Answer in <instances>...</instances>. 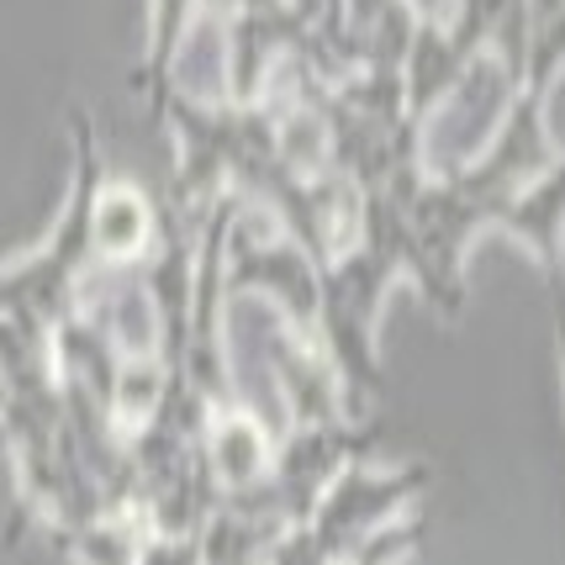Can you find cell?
Returning a JSON list of instances; mask_svg holds the SVG:
<instances>
[{
	"label": "cell",
	"instance_id": "obj_9",
	"mask_svg": "<svg viewBox=\"0 0 565 565\" xmlns=\"http://www.w3.org/2000/svg\"><path fill=\"white\" fill-rule=\"evenodd\" d=\"M470 70V53L449 38V26L444 22H418L413 26V43L402 53V106H407V122L418 127L434 106H439L455 85H460V74Z\"/></svg>",
	"mask_w": 565,
	"mask_h": 565
},
{
	"label": "cell",
	"instance_id": "obj_5",
	"mask_svg": "<svg viewBox=\"0 0 565 565\" xmlns=\"http://www.w3.org/2000/svg\"><path fill=\"white\" fill-rule=\"evenodd\" d=\"M74 318L90 322L117 360H164V318L143 265H90L74 291Z\"/></svg>",
	"mask_w": 565,
	"mask_h": 565
},
{
	"label": "cell",
	"instance_id": "obj_13",
	"mask_svg": "<svg viewBox=\"0 0 565 565\" xmlns=\"http://www.w3.org/2000/svg\"><path fill=\"white\" fill-rule=\"evenodd\" d=\"M550 286V322H555V370H561V392H565V275L544 280Z\"/></svg>",
	"mask_w": 565,
	"mask_h": 565
},
{
	"label": "cell",
	"instance_id": "obj_8",
	"mask_svg": "<svg viewBox=\"0 0 565 565\" xmlns=\"http://www.w3.org/2000/svg\"><path fill=\"white\" fill-rule=\"evenodd\" d=\"M497 233H508L513 244L529 248L544 280H561L565 275V148L555 153L550 170L534 174V180L502 206Z\"/></svg>",
	"mask_w": 565,
	"mask_h": 565
},
{
	"label": "cell",
	"instance_id": "obj_12",
	"mask_svg": "<svg viewBox=\"0 0 565 565\" xmlns=\"http://www.w3.org/2000/svg\"><path fill=\"white\" fill-rule=\"evenodd\" d=\"M196 17H201V0H148V49H143L138 74H132V90L148 106L164 96L174 53H180V43H185V32H191Z\"/></svg>",
	"mask_w": 565,
	"mask_h": 565
},
{
	"label": "cell",
	"instance_id": "obj_7",
	"mask_svg": "<svg viewBox=\"0 0 565 565\" xmlns=\"http://www.w3.org/2000/svg\"><path fill=\"white\" fill-rule=\"evenodd\" d=\"M159 222H164V206L148 196L143 185L106 170V180L96 185V201H90L96 265H143L148 248L159 244Z\"/></svg>",
	"mask_w": 565,
	"mask_h": 565
},
{
	"label": "cell",
	"instance_id": "obj_10",
	"mask_svg": "<svg viewBox=\"0 0 565 565\" xmlns=\"http://www.w3.org/2000/svg\"><path fill=\"white\" fill-rule=\"evenodd\" d=\"M53 550L74 565H138L148 550V523L138 508H111V513L90 518V523H74L49 534Z\"/></svg>",
	"mask_w": 565,
	"mask_h": 565
},
{
	"label": "cell",
	"instance_id": "obj_14",
	"mask_svg": "<svg viewBox=\"0 0 565 565\" xmlns=\"http://www.w3.org/2000/svg\"><path fill=\"white\" fill-rule=\"evenodd\" d=\"M270 6H286V0H201V11L206 17H238V11H270Z\"/></svg>",
	"mask_w": 565,
	"mask_h": 565
},
{
	"label": "cell",
	"instance_id": "obj_6",
	"mask_svg": "<svg viewBox=\"0 0 565 565\" xmlns=\"http://www.w3.org/2000/svg\"><path fill=\"white\" fill-rule=\"evenodd\" d=\"M201 466L212 476L217 497L259 492L275 470V434L259 418H248L244 407L222 402V407H212L206 434H201Z\"/></svg>",
	"mask_w": 565,
	"mask_h": 565
},
{
	"label": "cell",
	"instance_id": "obj_3",
	"mask_svg": "<svg viewBox=\"0 0 565 565\" xmlns=\"http://www.w3.org/2000/svg\"><path fill=\"white\" fill-rule=\"evenodd\" d=\"M423 492H428L423 466H375L370 455H360L328 481L318 508L307 513V534L318 540L328 561L344 565L370 534H381L386 523L413 513V502Z\"/></svg>",
	"mask_w": 565,
	"mask_h": 565
},
{
	"label": "cell",
	"instance_id": "obj_4",
	"mask_svg": "<svg viewBox=\"0 0 565 565\" xmlns=\"http://www.w3.org/2000/svg\"><path fill=\"white\" fill-rule=\"evenodd\" d=\"M518 100V74L481 53L470 58V70L460 74V85L418 122V164L423 174H455L466 170L481 148L492 143V132Z\"/></svg>",
	"mask_w": 565,
	"mask_h": 565
},
{
	"label": "cell",
	"instance_id": "obj_11",
	"mask_svg": "<svg viewBox=\"0 0 565 565\" xmlns=\"http://www.w3.org/2000/svg\"><path fill=\"white\" fill-rule=\"evenodd\" d=\"M565 74V0H523V96L550 100L555 79Z\"/></svg>",
	"mask_w": 565,
	"mask_h": 565
},
{
	"label": "cell",
	"instance_id": "obj_1",
	"mask_svg": "<svg viewBox=\"0 0 565 565\" xmlns=\"http://www.w3.org/2000/svg\"><path fill=\"white\" fill-rule=\"evenodd\" d=\"M396 280H407V227L386 191L365 196L360 233L349 238L318 275V322L312 339L328 354L344 392V418L365 423L381 396V354L375 328Z\"/></svg>",
	"mask_w": 565,
	"mask_h": 565
},
{
	"label": "cell",
	"instance_id": "obj_2",
	"mask_svg": "<svg viewBox=\"0 0 565 565\" xmlns=\"http://www.w3.org/2000/svg\"><path fill=\"white\" fill-rule=\"evenodd\" d=\"M70 196H64V212L49 227V238L26 259L0 265V318L22 322L43 339H53V328L74 318V291H79L85 270L96 265V254H90V201H96V185L106 180V148H100L96 117L85 106H70Z\"/></svg>",
	"mask_w": 565,
	"mask_h": 565
}]
</instances>
